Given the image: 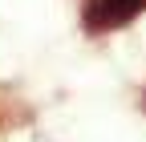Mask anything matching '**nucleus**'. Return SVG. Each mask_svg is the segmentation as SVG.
<instances>
[{
  "label": "nucleus",
  "instance_id": "1",
  "mask_svg": "<svg viewBox=\"0 0 146 142\" xmlns=\"http://www.w3.org/2000/svg\"><path fill=\"white\" fill-rule=\"evenodd\" d=\"M142 0H94L89 4V25L102 29V25H122Z\"/></svg>",
  "mask_w": 146,
  "mask_h": 142
}]
</instances>
